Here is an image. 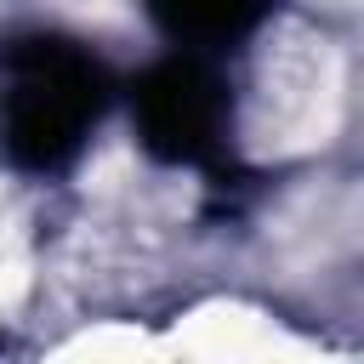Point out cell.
<instances>
[{
	"instance_id": "3",
	"label": "cell",
	"mask_w": 364,
	"mask_h": 364,
	"mask_svg": "<svg viewBox=\"0 0 364 364\" xmlns=\"http://www.w3.org/2000/svg\"><path fill=\"white\" fill-rule=\"evenodd\" d=\"M154 28L176 46V51H199V57H222L228 46H239L273 0H142Z\"/></svg>"
},
{
	"instance_id": "1",
	"label": "cell",
	"mask_w": 364,
	"mask_h": 364,
	"mask_svg": "<svg viewBox=\"0 0 364 364\" xmlns=\"http://www.w3.org/2000/svg\"><path fill=\"white\" fill-rule=\"evenodd\" d=\"M102 108L108 74L85 46L63 34H28L0 51V148L17 171L51 176L74 165Z\"/></svg>"
},
{
	"instance_id": "2",
	"label": "cell",
	"mask_w": 364,
	"mask_h": 364,
	"mask_svg": "<svg viewBox=\"0 0 364 364\" xmlns=\"http://www.w3.org/2000/svg\"><path fill=\"white\" fill-rule=\"evenodd\" d=\"M131 119H136V142L159 165H205L228 142L233 102L210 57L171 51L131 85Z\"/></svg>"
}]
</instances>
